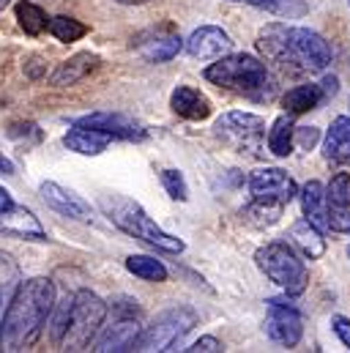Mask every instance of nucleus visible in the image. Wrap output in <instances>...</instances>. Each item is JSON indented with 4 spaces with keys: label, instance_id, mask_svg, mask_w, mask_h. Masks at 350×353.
Instances as JSON below:
<instances>
[{
    "label": "nucleus",
    "instance_id": "f257e3e1",
    "mask_svg": "<svg viewBox=\"0 0 350 353\" xmlns=\"http://www.w3.org/2000/svg\"><path fill=\"white\" fill-rule=\"evenodd\" d=\"M55 282L50 276H33L19 282L0 321V351H28L44 332V323L55 312Z\"/></svg>",
    "mask_w": 350,
    "mask_h": 353
},
{
    "label": "nucleus",
    "instance_id": "f03ea898",
    "mask_svg": "<svg viewBox=\"0 0 350 353\" xmlns=\"http://www.w3.org/2000/svg\"><path fill=\"white\" fill-rule=\"evenodd\" d=\"M101 208H104V214L110 216V222H112L118 230H123V233H129V236L145 241L148 247H154V250H159V252H165V255H181V252L186 250V244H183L178 236L165 233V230L145 214V208H143L140 203H134V200H129V197H123V194H104V197H101Z\"/></svg>",
    "mask_w": 350,
    "mask_h": 353
},
{
    "label": "nucleus",
    "instance_id": "7ed1b4c3",
    "mask_svg": "<svg viewBox=\"0 0 350 353\" xmlns=\"http://www.w3.org/2000/svg\"><path fill=\"white\" fill-rule=\"evenodd\" d=\"M203 77L214 85L233 93H244L249 99H268L274 90V80L268 66L260 58L249 55V52H238V55H222L216 58V63H211Z\"/></svg>",
    "mask_w": 350,
    "mask_h": 353
},
{
    "label": "nucleus",
    "instance_id": "20e7f679",
    "mask_svg": "<svg viewBox=\"0 0 350 353\" xmlns=\"http://www.w3.org/2000/svg\"><path fill=\"white\" fill-rule=\"evenodd\" d=\"M255 263L262 274L279 285L287 296H301L309 285L307 263L298 258V252L287 241H268L255 252Z\"/></svg>",
    "mask_w": 350,
    "mask_h": 353
},
{
    "label": "nucleus",
    "instance_id": "39448f33",
    "mask_svg": "<svg viewBox=\"0 0 350 353\" xmlns=\"http://www.w3.org/2000/svg\"><path fill=\"white\" fill-rule=\"evenodd\" d=\"M107 312H110V304L101 296H96L93 290H77L72 315H69V329L61 340V348L63 351H88V345L104 326Z\"/></svg>",
    "mask_w": 350,
    "mask_h": 353
},
{
    "label": "nucleus",
    "instance_id": "423d86ee",
    "mask_svg": "<svg viewBox=\"0 0 350 353\" xmlns=\"http://www.w3.org/2000/svg\"><path fill=\"white\" fill-rule=\"evenodd\" d=\"M197 312L192 307H170L159 312L140 334L137 351H178L181 340L197 326Z\"/></svg>",
    "mask_w": 350,
    "mask_h": 353
},
{
    "label": "nucleus",
    "instance_id": "0eeeda50",
    "mask_svg": "<svg viewBox=\"0 0 350 353\" xmlns=\"http://www.w3.org/2000/svg\"><path fill=\"white\" fill-rule=\"evenodd\" d=\"M214 134L227 143L230 148H236L238 154H249V157H262V137H265V121L255 112H244V110H230L222 112L214 123Z\"/></svg>",
    "mask_w": 350,
    "mask_h": 353
},
{
    "label": "nucleus",
    "instance_id": "6e6552de",
    "mask_svg": "<svg viewBox=\"0 0 350 353\" xmlns=\"http://www.w3.org/2000/svg\"><path fill=\"white\" fill-rule=\"evenodd\" d=\"M287 47L296 72H323L331 63V44L312 28H287Z\"/></svg>",
    "mask_w": 350,
    "mask_h": 353
},
{
    "label": "nucleus",
    "instance_id": "1a4fd4ad",
    "mask_svg": "<svg viewBox=\"0 0 350 353\" xmlns=\"http://www.w3.org/2000/svg\"><path fill=\"white\" fill-rule=\"evenodd\" d=\"M268 340H274L276 345L293 348L301 343L304 334V318L301 312L285 301V299H268L265 301V323H262Z\"/></svg>",
    "mask_w": 350,
    "mask_h": 353
},
{
    "label": "nucleus",
    "instance_id": "9d476101",
    "mask_svg": "<svg viewBox=\"0 0 350 353\" xmlns=\"http://www.w3.org/2000/svg\"><path fill=\"white\" fill-rule=\"evenodd\" d=\"M249 192H252L255 200L287 205L298 194V186H296L293 176L282 168H258L249 176Z\"/></svg>",
    "mask_w": 350,
    "mask_h": 353
},
{
    "label": "nucleus",
    "instance_id": "9b49d317",
    "mask_svg": "<svg viewBox=\"0 0 350 353\" xmlns=\"http://www.w3.org/2000/svg\"><path fill=\"white\" fill-rule=\"evenodd\" d=\"M72 126H88V129H99L112 134L115 140H145L148 132L143 123H137L134 118H126L121 112H90L77 121H72Z\"/></svg>",
    "mask_w": 350,
    "mask_h": 353
},
{
    "label": "nucleus",
    "instance_id": "f8f14e48",
    "mask_svg": "<svg viewBox=\"0 0 350 353\" xmlns=\"http://www.w3.org/2000/svg\"><path fill=\"white\" fill-rule=\"evenodd\" d=\"M39 194H41V200L55 214H61L66 219H77V222H88L90 219V205H88L85 200L77 192H72V189H66V186H61L55 181H44L39 186Z\"/></svg>",
    "mask_w": 350,
    "mask_h": 353
},
{
    "label": "nucleus",
    "instance_id": "ddd939ff",
    "mask_svg": "<svg viewBox=\"0 0 350 353\" xmlns=\"http://www.w3.org/2000/svg\"><path fill=\"white\" fill-rule=\"evenodd\" d=\"M230 47H233V39L227 36V30H222L216 25H200L186 39V52L197 61H216V58L227 55Z\"/></svg>",
    "mask_w": 350,
    "mask_h": 353
},
{
    "label": "nucleus",
    "instance_id": "4468645a",
    "mask_svg": "<svg viewBox=\"0 0 350 353\" xmlns=\"http://www.w3.org/2000/svg\"><path fill=\"white\" fill-rule=\"evenodd\" d=\"M0 233L22 241H47V230L39 222V216L25 205H11L0 211Z\"/></svg>",
    "mask_w": 350,
    "mask_h": 353
},
{
    "label": "nucleus",
    "instance_id": "2eb2a0df",
    "mask_svg": "<svg viewBox=\"0 0 350 353\" xmlns=\"http://www.w3.org/2000/svg\"><path fill=\"white\" fill-rule=\"evenodd\" d=\"M140 323L137 318H118L115 323H110L99 340L93 343V351L96 353H126V351H137V343H140Z\"/></svg>",
    "mask_w": 350,
    "mask_h": 353
},
{
    "label": "nucleus",
    "instance_id": "dca6fc26",
    "mask_svg": "<svg viewBox=\"0 0 350 353\" xmlns=\"http://www.w3.org/2000/svg\"><path fill=\"white\" fill-rule=\"evenodd\" d=\"M323 159L334 168L350 165V115H337L323 137Z\"/></svg>",
    "mask_w": 350,
    "mask_h": 353
},
{
    "label": "nucleus",
    "instance_id": "f3484780",
    "mask_svg": "<svg viewBox=\"0 0 350 353\" xmlns=\"http://www.w3.org/2000/svg\"><path fill=\"white\" fill-rule=\"evenodd\" d=\"M99 66H101V58H99L96 52H77V55H72L69 61H63V63L52 72L50 85H55V88L77 85L80 80H85L88 74H93Z\"/></svg>",
    "mask_w": 350,
    "mask_h": 353
},
{
    "label": "nucleus",
    "instance_id": "a211bd4d",
    "mask_svg": "<svg viewBox=\"0 0 350 353\" xmlns=\"http://www.w3.org/2000/svg\"><path fill=\"white\" fill-rule=\"evenodd\" d=\"M298 200H301L304 216L326 233L329 230V194H326V186L320 181H309V183L301 186Z\"/></svg>",
    "mask_w": 350,
    "mask_h": 353
},
{
    "label": "nucleus",
    "instance_id": "6ab92c4d",
    "mask_svg": "<svg viewBox=\"0 0 350 353\" xmlns=\"http://www.w3.org/2000/svg\"><path fill=\"white\" fill-rule=\"evenodd\" d=\"M170 107L175 115L186 118V121H203L211 115V101L205 93H200L192 85H178L170 96Z\"/></svg>",
    "mask_w": 350,
    "mask_h": 353
},
{
    "label": "nucleus",
    "instance_id": "aec40b11",
    "mask_svg": "<svg viewBox=\"0 0 350 353\" xmlns=\"http://www.w3.org/2000/svg\"><path fill=\"white\" fill-rule=\"evenodd\" d=\"M115 137L107 134V132H99V129H88V126H72L63 137V145L74 154H83V157H99L101 151H107V145L112 143Z\"/></svg>",
    "mask_w": 350,
    "mask_h": 353
},
{
    "label": "nucleus",
    "instance_id": "412c9836",
    "mask_svg": "<svg viewBox=\"0 0 350 353\" xmlns=\"http://www.w3.org/2000/svg\"><path fill=\"white\" fill-rule=\"evenodd\" d=\"M290 239L293 244L298 247V252L307 258V261H320L326 255V239H323V230L318 225H312L307 216L298 219L293 228H290Z\"/></svg>",
    "mask_w": 350,
    "mask_h": 353
},
{
    "label": "nucleus",
    "instance_id": "4be33fe9",
    "mask_svg": "<svg viewBox=\"0 0 350 353\" xmlns=\"http://www.w3.org/2000/svg\"><path fill=\"white\" fill-rule=\"evenodd\" d=\"M326 101V93L320 83H307V85H296L282 96V107L290 115H304L309 110H318Z\"/></svg>",
    "mask_w": 350,
    "mask_h": 353
},
{
    "label": "nucleus",
    "instance_id": "5701e85b",
    "mask_svg": "<svg viewBox=\"0 0 350 353\" xmlns=\"http://www.w3.org/2000/svg\"><path fill=\"white\" fill-rule=\"evenodd\" d=\"M132 47H137V52L148 61V63H167V61H173L175 55L181 52V47H183V39L178 36V33H167V36H154L151 41H132Z\"/></svg>",
    "mask_w": 350,
    "mask_h": 353
},
{
    "label": "nucleus",
    "instance_id": "b1692460",
    "mask_svg": "<svg viewBox=\"0 0 350 353\" xmlns=\"http://www.w3.org/2000/svg\"><path fill=\"white\" fill-rule=\"evenodd\" d=\"M293 148H296V123H293V118L287 112V115H279L271 123V129H268V151L274 157L285 159V157L293 154Z\"/></svg>",
    "mask_w": 350,
    "mask_h": 353
},
{
    "label": "nucleus",
    "instance_id": "393cba45",
    "mask_svg": "<svg viewBox=\"0 0 350 353\" xmlns=\"http://www.w3.org/2000/svg\"><path fill=\"white\" fill-rule=\"evenodd\" d=\"M14 14H17L19 28H22L28 36H41L44 30H50V19H52V17H47V11H44L39 3H33V0H19V3L14 6Z\"/></svg>",
    "mask_w": 350,
    "mask_h": 353
},
{
    "label": "nucleus",
    "instance_id": "a878e982",
    "mask_svg": "<svg viewBox=\"0 0 350 353\" xmlns=\"http://www.w3.org/2000/svg\"><path fill=\"white\" fill-rule=\"evenodd\" d=\"M282 208H285V205L262 203V200H255V197H252V203H249L247 208H241V219H244L247 225H252V228H271V225L279 222Z\"/></svg>",
    "mask_w": 350,
    "mask_h": 353
},
{
    "label": "nucleus",
    "instance_id": "bb28decb",
    "mask_svg": "<svg viewBox=\"0 0 350 353\" xmlns=\"http://www.w3.org/2000/svg\"><path fill=\"white\" fill-rule=\"evenodd\" d=\"M126 271L145 279V282H165L167 279V268L162 261L156 258H148V255H132L126 258Z\"/></svg>",
    "mask_w": 350,
    "mask_h": 353
},
{
    "label": "nucleus",
    "instance_id": "cd10ccee",
    "mask_svg": "<svg viewBox=\"0 0 350 353\" xmlns=\"http://www.w3.org/2000/svg\"><path fill=\"white\" fill-rule=\"evenodd\" d=\"M50 33L61 41V44H74L80 41L83 36H88V25L74 19V17H66V14H58L50 19Z\"/></svg>",
    "mask_w": 350,
    "mask_h": 353
},
{
    "label": "nucleus",
    "instance_id": "c85d7f7f",
    "mask_svg": "<svg viewBox=\"0 0 350 353\" xmlns=\"http://www.w3.org/2000/svg\"><path fill=\"white\" fill-rule=\"evenodd\" d=\"M230 3L255 6V8L271 11V14H276V17H287V19L307 14V3H304V0H230Z\"/></svg>",
    "mask_w": 350,
    "mask_h": 353
},
{
    "label": "nucleus",
    "instance_id": "c756f323",
    "mask_svg": "<svg viewBox=\"0 0 350 353\" xmlns=\"http://www.w3.org/2000/svg\"><path fill=\"white\" fill-rule=\"evenodd\" d=\"M17 288H19V268L11 255L0 252V312H3V307H8Z\"/></svg>",
    "mask_w": 350,
    "mask_h": 353
},
{
    "label": "nucleus",
    "instance_id": "7c9ffc66",
    "mask_svg": "<svg viewBox=\"0 0 350 353\" xmlns=\"http://www.w3.org/2000/svg\"><path fill=\"white\" fill-rule=\"evenodd\" d=\"M329 203L340 205V208H350V173H337L331 178V183L326 186Z\"/></svg>",
    "mask_w": 350,
    "mask_h": 353
},
{
    "label": "nucleus",
    "instance_id": "2f4dec72",
    "mask_svg": "<svg viewBox=\"0 0 350 353\" xmlns=\"http://www.w3.org/2000/svg\"><path fill=\"white\" fill-rule=\"evenodd\" d=\"M72 304H74V296H66L61 304H55V318H52V329H50L55 345H61V340H63V334H66V329H69Z\"/></svg>",
    "mask_w": 350,
    "mask_h": 353
},
{
    "label": "nucleus",
    "instance_id": "473e14b6",
    "mask_svg": "<svg viewBox=\"0 0 350 353\" xmlns=\"http://www.w3.org/2000/svg\"><path fill=\"white\" fill-rule=\"evenodd\" d=\"M162 186H165V192L178 200V203H183V200H189V186H186V178L181 170H162Z\"/></svg>",
    "mask_w": 350,
    "mask_h": 353
},
{
    "label": "nucleus",
    "instance_id": "72a5a7b5",
    "mask_svg": "<svg viewBox=\"0 0 350 353\" xmlns=\"http://www.w3.org/2000/svg\"><path fill=\"white\" fill-rule=\"evenodd\" d=\"M329 230L350 236V208H340L329 203Z\"/></svg>",
    "mask_w": 350,
    "mask_h": 353
},
{
    "label": "nucleus",
    "instance_id": "f704fd0d",
    "mask_svg": "<svg viewBox=\"0 0 350 353\" xmlns=\"http://www.w3.org/2000/svg\"><path fill=\"white\" fill-rule=\"evenodd\" d=\"M110 312L118 315V318H137L140 315V304L137 299H129V296H118V299H110Z\"/></svg>",
    "mask_w": 350,
    "mask_h": 353
},
{
    "label": "nucleus",
    "instance_id": "c9c22d12",
    "mask_svg": "<svg viewBox=\"0 0 350 353\" xmlns=\"http://www.w3.org/2000/svg\"><path fill=\"white\" fill-rule=\"evenodd\" d=\"M318 140H320L318 126H296V145L301 151H312L318 145Z\"/></svg>",
    "mask_w": 350,
    "mask_h": 353
},
{
    "label": "nucleus",
    "instance_id": "e433bc0d",
    "mask_svg": "<svg viewBox=\"0 0 350 353\" xmlns=\"http://www.w3.org/2000/svg\"><path fill=\"white\" fill-rule=\"evenodd\" d=\"M22 69H25V77H30V80H41V77L47 74V63H44V58H39V55H28Z\"/></svg>",
    "mask_w": 350,
    "mask_h": 353
},
{
    "label": "nucleus",
    "instance_id": "4c0bfd02",
    "mask_svg": "<svg viewBox=\"0 0 350 353\" xmlns=\"http://www.w3.org/2000/svg\"><path fill=\"white\" fill-rule=\"evenodd\" d=\"M183 351L189 353H222L225 351V345L216 340V337H200L197 343H192L189 348H183Z\"/></svg>",
    "mask_w": 350,
    "mask_h": 353
},
{
    "label": "nucleus",
    "instance_id": "58836bf2",
    "mask_svg": "<svg viewBox=\"0 0 350 353\" xmlns=\"http://www.w3.org/2000/svg\"><path fill=\"white\" fill-rule=\"evenodd\" d=\"M331 329H334V334L340 337V343L350 351V318L334 315V318H331Z\"/></svg>",
    "mask_w": 350,
    "mask_h": 353
},
{
    "label": "nucleus",
    "instance_id": "ea45409f",
    "mask_svg": "<svg viewBox=\"0 0 350 353\" xmlns=\"http://www.w3.org/2000/svg\"><path fill=\"white\" fill-rule=\"evenodd\" d=\"M320 85H323L326 99H331V96H337V90H340V80L331 74V77H323V80H320Z\"/></svg>",
    "mask_w": 350,
    "mask_h": 353
},
{
    "label": "nucleus",
    "instance_id": "a19ab883",
    "mask_svg": "<svg viewBox=\"0 0 350 353\" xmlns=\"http://www.w3.org/2000/svg\"><path fill=\"white\" fill-rule=\"evenodd\" d=\"M11 205H14V200H11L8 189H3V186H0V211H6V208H11Z\"/></svg>",
    "mask_w": 350,
    "mask_h": 353
},
{
    "label": "nucleus",
    "instance_id": "79ce46f5",
    "mask_svg": "<svg viewBox=\"0 0 350 353\" xmlns=\"http://www.w3.org/2000/svg\"><path fill=\"white\" fill-rule=\"evenodd\" d=\"M115 3H123V6H143V3H151V0H115Z\"/></svg>",
    "mask_w": 350,
    "mask_h": 353
},
{
    "label": "nucleus",
    "instance_id": "37998d69",
    "mask_svg": "<svg viewBox=\"0 0 350 353\" xmlns=\"http://www.w3.org/2000/svg\"><path fill=\"white\" fill-rule=\"evenodd\" d=\"M8 6V0H0V8H6Z\"/></svg>",
    "mask_w": 350,
    "mask_h": 353
},
{
    "label": "nucleus",
    "instance_id": "c03bdc74",
    "mask_svg": "<svg viewBox=\"0 0 350 353\" xmlns=\"http://www.w3.org/2000/svg\"><path fill=\"white\" fill-rule=\"evenodd\" d=\"M348 255H350V250H348Z\"/></svg>",
    "mask_w": 350,
    "mask_h": 353
},
{
    "label": "nucleus",
    "instance_id": "a18cd8bd",
    "mask_svg": "<svg viewBox=\"0 0 350 353\" xmlns=\"http://www.w3.org/2000/svg\"><path fill=\"white\" fill-rule=\"evenodd\" d=\"M348 6H350V0H348Z\"/></svg>",
    "mask_w": 350,
    "mask_h": 353
}]
</instances>
